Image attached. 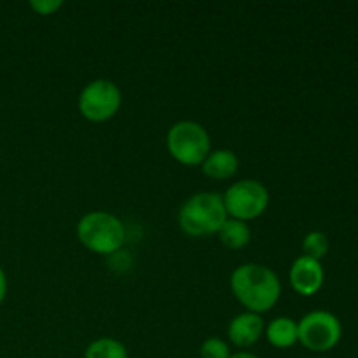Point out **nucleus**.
Segmentation results:
<instances>
[{"label":"nucleus","instance_id":"nucleus-1","mask_svg":"<svg viewBox=\"0 0 358 358\" xmlns=\"http://www.w3.org/2000/svg\"><path fill=\"white\" fill-rule=\"evenodd\" d=\"M231 290L248 311L261 315L278 303L282 283L271 268L247 262L238 266L231 275Z\"/></svg>","mask_w":358,"mask_h":358},{"label":"nucleus","instance_id":"nucleus-2","mask_svg":"<svg viewBox=\"0 0 358 358\" xmlns=\"http://www.w3.org/2000/svg\"><path fill=\"white\" fill-rule=\"evenodd\" d=\"M227 220L222 194L213 191L198 192L185 199L178 210V226L187 236L201 238L219 233Z\"/></svg>","mask_w":358,"mask_h":358},{"label":"nucleus","instance_id":"nucleus-3","mask_svg":"<svg viewBox=\"0 0 358 358\" xmlns=\"http://www.w3.org/2000/svg\"><path fill=\"white\" fill-rule=\"evenodd\" d=\"M77 238L87 250L98 255H114L126 240L124 224L108 212H90L77 222Z\"/></svg>","mask_w":358,"mask_h":358},{"label":"nucleus","instance_id":"nucleus-4","mask_svg":"<svg viewBox=\"0 0 358 358\" xmlns=\"http://www.w3.org/2000/svg\"><path fill=\"white\" fill-rule=\"evenodd\" d=\"M166 147L175 161L185 166H198L210 154V135L199 122L185 119L171 126Z\"/></svg>","mask_w":358,"mask_h":358},{"label":"nucleus","instance_id":"nucleus-5","mask_svg":"<svg viewBox=\"0 0 358 358\" xmlns=\"http://www.w3.org/2000/svg\"><path fill=\"white\" fill-rule=\"evenodd\" d=\"M341 322L331 311H311L304 315L297 324V341L315 353H325L332 350L341 341Z\"/></svg>","mask_w":358,"mask_h":358},{"label":"nucleus","instance_id":"nucleus-6","mask_svg":"<svg viewBox=\"0 0 358 358\" xmlns=\"http://www.w3.org/2000/svg\"><path fill=\"white\" fill-rule=\"evenodd\" d=\"M224 206L229 219L247 220L257 219L269 205V192L264 185L254 178L234 182L222 194Z\"/></svg>","mask_w":358,"mask_h":358},{"label":"nucleus","instance_id":"nucleus-7","mask_svg":"<svg viewBox=\"0 0 358 358\" xmlns=\"http://www.w3.org/2000/svg\"><path fill=\"white\" fill-rule=\"evenodd\" d=\"M122 103V93L114 80L94 79L84 86L79 94V112L93 122L114 117Z\"/></svg>","mask_w":358,"mask_h":358},{"label":"nucleus","instance_id":"nucleus-8","mask_svg":"<svg viewBox=\"0 0 358 358\" xmlns=\"http://www.w3.org/2000/svg\"><path fill=\"white\" fill-rule=\"evenodd\" d=\"M289 278L290 285H292V289L299 296H315L322 289V285H324V266H322L320 261H315V259L306 257V255H301L290 266Z\"/></svg>","mask_w":358,"mask_h":358},{"label":"nucleus","instance_id":"nucleus-9","mask_svg":"<svg viewBox=\"0 0 358 358\" xmlns=\"http://www.w3.org/2000/svg\"><path fill=\"white\" fill-rule=\"evenodd\" d=\"M264 329V320L261 315L245 311L229 322L227 336H229V341L238 348H250L262 338Z\"/></svg>","mask_w":358,"mask_h":358},{"label":"nucleus","instance_id":"nucleus-10","mask_svg":"<svg viewBox=\"0 0 358 358\" xmlns=\"http://www.w3.org/2000/svg\"><path fill=\"white\" fill-rule=\"evenodd\" d=\"M201 166L206 177L215 178V180H227V178L234 177L238 166H240V161L231 149H217L213 152L210 150Z\"/></svg>","mask_w":358,"mask_h":358},{"label":"nucleus","instance_id":"nucleus-11","mask_svg":"<svg viewBox=\"0 0 358 358\" xmlns=\"http://www.w3.org/2000/svg\"><path fill=\"white\" fill-rule=\"evenodd\" d=\"M269 345L275 348H290L297 343V324L289 317H278L264 329Z\"/></svg>","mask_w":358,"mask_h":358},{"label":"nucleus","instance_id":"nucleus-12","mask_svg":"<svg viewBox=\"0 0 358 358\" xmlns=\"http://www.w3.org/2000/svg\"><path fill=\"white\" fill-rule=\"evenodd\" d=\"M219 240L229 250H240L245 245H248L252 236V231L248 227L247 222L238 219H229L227 217L226 222L222 224V227L219 229Z\"/></svg>","mask_w":358,"mask_h":358},{"label":"nucleus","instance_id":"nucleus-13","mask_svg":"<svg viewBox=\"0 0 358 358\" xmlns=\"http://www.w3.org/2000/svg\"><path fill=\"white\" fill-rule=\"evenodd\" d=\"M84 358H128V350L117 339L100 338L87 345Z\"/></svg>","mask_w":358,"mask_h":358},{"label":"nucleus","instance_id":"nucleus-14","mask_svg":"<svg viewBox=\"0 0 358 358\" xmlns=\"http://www.w3.org/2000/svg\"><path fill=\"white\" fill-rule=\"evenodd\" d=\"M303 250L306 257L320 261L327 255L329 252V238L324 231H311L304 236L303 240Z\"/></svg>","mask_w":358,"mask_h":358},{"label":"nucleus","instance_id":"nucleus-15","mask_svg":"<svg viewBox=\"0 0 358 358\" xmlns=\"http://www.w3.org/2000/svg\"><path fill=\"white\" fill-rule=\"evenodd\" d=\"M199 355L201 358H229V345L220 338H208L206 341H203Z\"/></svg>","mask_w":358,"mask_h":358},{"label":"nucleus","instance_id":"nucleus-16","mask_svg":"<svg viewBox=\"0 0 358 358\" xmlns=\"http://www.w3.org/2000/svg\"><path fill=\"white\" fill-rule=\"evenodd\" d=\"M63 6L62 0H31L30 7L41 16H49V14H55L59 7Z\"/></svg>","mask_w":358,"mask_h":358},{"label":"nucleus","instance_id":"nucleus-17","mask_svg":"<svg viewBox=\"0 0 358 358\" xmlns=\"http://www.w3.org/2000/svg\"><path fill=\"white\" fill-rule=\"evenodd\" d=\"M6 294H7V276L3 273V269L0 268V304L3 303L6 299Z\"/></svg>","mask_w":358,"mask_h":358},{"label":"nucleus","instance_id":"nucleus-18","mask_svg":"<svg viewBox=\"0 0 358 358\" xmlns=\"http://www.w3.org/2000/svg\"><path fill=\"white\" fill-rule=\"evenodd\" d=\"M229 358H259V357L254 355V353H250V352H238V353H234V355H231Z\"/></svg>","mask_w":358,"mask_h":358}]
</instances>
